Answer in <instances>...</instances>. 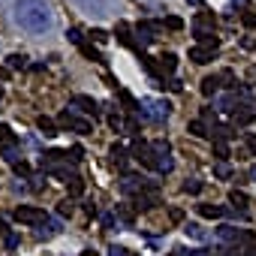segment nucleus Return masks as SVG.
Returning <instances> with one entry per match:
<instances>
[{"label":"nucleus","mask_w":256,"mask_h":256,"mask_svg":"<svg viewBox=\"0 0 256 256\" xmlns=\"http://www.w3.org/2000/svg\"><path fill=\"white\" fill-rule=\"evenodd\" d=\"M10 16H12V24L34 36V40H42L54 30L58 18H54V10L48 0H12V6H10Z\"/></svg>","instance_id":"f257e3e1"},{"label":"nucleus","mask_w":256,"mask_h":256,"mask_svg":"<svg viewBox=\"0 0 256 256\" xmlns=\"http://www.w3.org/2000/svg\"><path fill=\"white\" fill-rule=\"evenodd\" d=\"M139 114H142V120H148V124H163V120H169V114H172V102L145 96V100H139Z\"/></svg>","instance_id":"f03ea898"},{"label":"nucleus","mask_w":256,"mask_h":256,"mask_svg":"<svg viewBox=\"0 0 256 256\" xmlns=\"http://www.w3.org/2000/svg\"><path fill=\"white\" fill-rule=\"evenodd\" d=\"M72 6L94 22H106L114 12V0H72Z\"/></svg>","instance_id":"7ed1b4c3"},{"label":"nucleus","mask_w":256,"mask_h":256,"mask_svg":"<svg viewBox=\"0 0 256 256\" xmlns=\"http://www.w3.org/2000/svg\"><path fill=\"white\" fill-rule=\"evenodd\" d=\"M12 217H16L18 223H24V226H42V223L48 220V214H46L42 208H36V205H18V208L12 211Z\"/></svg>","instance_id":"20e7f679"},{"label":"nucleus","mask_w":256,"mask_h":256,"mask_svg":"<svg viewBox=\"0 0 256 256\" xmlns=\"http://www.w3.org/2000/svg\"><path fill=\"white\" fill-rule=\"evenodd\" d=\"M60 126L64 130H72V133H78V136H88V133H94V124L88 120V118H78L76 112H64L60 114Z\"/></svg>","instance_id":"39448f33"},{"label":"nucleus","mask_w":256,"mask_h":256,"mask_svg":"<svg viewBox=\"0 0 256 256\" xmlns=\"http://www.w3.org/2000/svg\"><path fill=\"white\" fill-rule=\"evenodd\" d=\"M130 154H133V160H136V163H142L145 169H154V172H157V154H154V145H148V142L136 139Z\"/></svg>","instance_id":"423d86ee"},{"label":"nucleus","mask_w":256,"mask_h":256,"mask_svg":"<svg viewBox=\"0 0 256 256\" xmlns=\"http://www.w3.org/2000/svg\"><path fill=\"white\" fill-rule=\"evenodd\" d=\"M154 154H157V172L169 175V172L175 169V160H172V145H169L166 139H157V142H154Z\"/></svg>","instance_id":"0eeeda50"},{"label":"nucleus","mask_w":256,"mask_h":256,"mask_svg":"<svg viewBox=\"0 0 256 256\" xmlns=\"http://www.w3.org/2000/svg\"><path fill=\"white\" fill-rule=\"evenodd\" d=\"M70 108H78V112H84L88 118H100V102H96L94 96H84V94L72 96V100H70Z\"/></svg>","instance_id":"6e6552de"},{"label":"nucleus","mask_w":256,"mask_h":256,"mask_svg":"<svg viewBox=\"0 0 256 256\" xmlns=\"http://www.w3.org/2000/svg\"><path fill=\"white\" fill-rule=\"evenodd\" d=\"M214 52H217V48L193 46V48H190V60H193V64H199V66H205V64H211V60H214Z\"/></svg>","instance_id":"1a4fd4ad"},{"label":"nucleus","mask_w":256,"mask_h":256,"mask_svg":"<svg viewBox=\"0 0 256 256\" xmlns=\"http://www.w3.org/2000/svg\"><path fill=\"white\" fill-rule=\"evenodd\" d=\"M6 148H18V136L12 133L10 124H0V151H6Z\"/></svg>","instance_id":"9d476101"},{"label":"nucleus","mask_w":256,"mask_h":256,"mask_svg":"<svg viewBox=\"0 0 256 256\" xmlns=\"http://www.w3.org/2000/svg\"><path fill=\"white\" fill-rule=\"evenodd\" d=\"M178 70V58L172 54V52H166L163 58H157V72H163V76H172Z\"/></svg>","instance_id":"9b49d317"},{"label":"nucleus","mask_w":256,"mask_h":256,"mask_svg":"<svg viewBox=\"0 0 256 256\" xmlns=\"http://www.w3.org/2000/svg\"><path fill=\"white\" fill-rule=\"evenodd\" d=\"M142 187H145V181H142V178H136V175H124V181H120V190H124L126 196L142 193Z\"/></svg>","instance_id":"f8f14e48"},{"label":"nucleus","mask_w":256,"mask_h":256,"mask_svg":"<svg viewBox=\"0 0 256 256\" xmlns=\"http://www.w3.org/2000/svg\"><path fill=\"white\" fill-rule=\"evenodd\" d=\"M160 205V199H157V193H139L136 196V211H151V208H157Z\"/></svg>","instance_id":"ddd939ff"},{"label":"nucleus","mask_w":256,"mask_h":256,"mask_svg":"<svg viewBox=\"0 0 256 256\" xmlns=\"http://www.w3.org/2000/svg\"><path fill=\"white\" fill-rule=\"evenodd\" d=\"M196 211L202 214V217H208V220H220V217H226V208L223 205H196Z\"/></svg>","instance_id":"4468645a"},{"label":"nucleus","mask_w":256,"mask_h":256,"mask_svg":"<svg viewBox=\"0 0 256 256\" xmlns=\"http://www.w3.org/2000/svg\"><path fill=\"white\" fill-rule=\"evenodd\" d=\"M36 126H40V133H42V136H48V139H54V136H58V124H54L52 118H46V114H40V118H36Z\"/></svg>","instance_id":"2eb2a0df"},{"label":"nucleus","mask_w":256,"mask_h":256,"mask_svg":"<svg viewBox=\"0 0 256 256\" xmlns=\"http://www.w3.org/2000/svg\"><path fill=\"white\" fill-rule=\"evenodd\" d=\"M253 114H256V112H253L250 106H244V102H241V106L235 108V124H238V126H247V124L253 120Z\"/></svg>","instance_id":"dca6fc26"},{"label":"nucleus","mask_w":256,"mask_h":256,"mask_svg":"<svg viewBox=\"0 0 256 256\" xmlns=\"http://www.w3.org/2000/svg\"><path fill=\"white\" fill-rule=\"evenodd\" d=\"M108 154H112V163L124 172V169H126V148H124V145H112V151H108Z\"/></svg>","instance_id":"f3484780"},{"label":"nucleus","mask_w":256,"mask_h":256,"mask_svg":"<svg viewBox=\"0 0 256 256\" xmlns=\"http://www.w3.org/2000/svg\"><path fill=\"white\" fill-rule=\"evenodd\" d=\"M36 235H40V238H54V235H60V220H46Z\"/></svg>","instance_id":"a211bd4d"},{"label":"nucleus","mask_w":256,"mask_h":256,"mask_svg":"<svg viewBox=\"0 0 256 256\" xmlns=\"http://www.w3.org/2000/svg\"><path fill=\"white\" fill-rule=\"evenodd\" d=\"M184 235L193 238V241H208V232H205L199 223H187V226H184Z\"/></svg>","instance_id":"6ab92c4d"},{"label":"nucleus","mask_w":256,"mask_h":256,"mask_svg":"<svg viewBox=\"0 0 256 256\" xmlns=\"http://www.w3.org/2000/svg\"><path fill=\"white\" fill-rule=\"evenodd\" d=\"M220 82H223L220 76H208V78L202 82V94H205V96H214V94L220 90Z\"/></svg>","instance_id":"aec40b11"},{"label":"nucleus","mask_w":256,"mask_h":256,"mask_svg":"<svg viewBox=\"0 0 256 256\" xmlns=\"http://www.w3.org/2000/svg\"><path fill=\"white\" fill-rule=\"evenodd\" d=\"M214 178H220V181H229V178H232L229 160H217V163H214Z\"/></svg>","instance_id":"412c9836"},{"label":"nucleus","mask_w":256,"mask_h":256,"mask_svg":"<svg viewBox=\"0 0 256 256\" xmlns=\"http://www.w3.org/2000/svg\"><path fill=\"white\" fill-rule=\"evenodd\" d=\"M229 202L235 205V211H247V205H250L247 193H241V190H232V193H229Z\"/></svg>","instance_id":"4be33fe9"},{"label":"nucleus","mask_w":256,"mask_h":256,"mask_svg":"<svg viewBox=\"0 0 256 256\" xmlns=\"http://www.w3.org/2000/svg\"><path fill=\"white\" fill-rule=\"evenodd\" d=\"M187 130H190L193 136H199V139L211 136V130H208V124H205V120H190V124H187Z\"/></svg>","instance_id":"5701e85b"},{"label":"nucleus","mask_w":256,"mask_h":256,"mask_svg":"<svg viewBox=\"0 0 256 256\" xmlns=\"http://www.w3.org/2000/svg\"><path fill=\"white\" fill-rule=\"evenodd\" d=\"M78 48H82V52H84V58H90L94 64H106V60H102V54H100V52H96V48H94L90 42H82Z\"/></svg>","instance_id":"b1692460"},{"label":"nucleus","mask_w":256,"mask_h":256,"mask_svg":"<svg viewBox=\"0 0 256 256\" xmlns=\"http://www.w3.org/2000/svg\"><path fill=\"white\" fill-rule=\"evenodd\" d=\"M66 184H70V196H82V193H84V178L72 175V178H70Z\"/></svg>","instance_id":"393cba45"},{"label":"nucleus","mask_w":256,"mask_h":256,"mask_svg":"<svg viewBox=\"0 0 256 256\" xmlns=\"http://www.w3.org/2000/svg\"><path fill=\"white\" fill-rule=\"evenodd\" d=\"M202 187H205V184H202L199 178H187V181H184V193H190V196H199Z\"/></svg>","instance_id":"a878e982"},{"label":"nucleus","mask_w":256,"mask_h":256,"mask_svg":"<svg viewBox=\"0 0 256 256\" xmlns=\"http://www.w3.org/2000/svg\"><path fill=\"white\" fill-rule=\"evenodd\" d=\"M6 60H10V70H24L28 66V58L24 54H10Z\"/></svg>","instance_id":"bb28decb"},{"label":"nucleus","mask_w":256,"mask_h":256,"mask_svg":"<svg viewBox=\"0 0 256 256\" xmlns=\"http://www.w3.org/2000/svg\"><path fill=\"white\" fill-rule=\"evenodd\" d=\"M214 154H217L220 160H229V145H226L223 139H214Z\"/></svg>","instance_id":"cd10ccee"},{"label":"nucleus","mask_w":256,"mask_h":256,"mask_svg":"<svg viewBox=\"0 0 256 256\" xmlns=\"http://www.w3.org/2000/svg\"><path fill=\"white\" fill-rule=\"evenodd\" d=\"M124 133H126V136H139V120H136V118L124 120Z\"/></svg>","instance_id":"c85d7f7f"},{"label":"nucleus","mask_w":256,"mask_h":256,"mask_svg":"<svg viewBox=\"0 0 256 256\" xmlns=\"http://www.w3.org/2000/svg\"><path fill=\"white\" fill-rule=\"evenodd\" d=\"M108 126H112L114 133H124V118L120 114H108Z\"/></svg>","instance_id":"c756f323"},{"label":"nucleus","mask_w":256,"mask_h":256,"mask_svg":"<svg viewBox=\"0 0 256 256\" xmlns=\"http://www.w3.org/2000/svg\"><path fill=\"white\" fill-rule=\"evenodd\" d=\"M58 214H60V217H72V202H70V199H64V202L58 205Z\"/></svg>","instance_id":"7c9ffc66"},{"label":"nucleus","mask_w":256,"mask_h":256,"mask_svg":"<svg viewBox=\"0 0 256 256\" xmlns=\"http://www.w3.org/2000/svg\"><path fill=\"white\" fill-rule=\"evenodd\" d=\"M244 145H247L250 157H256V133H247V136H244Z\"/></svg>","instance_id":"2f4dec72"},{"label":"nucleus","mask_w":256,"mask_h":256,"mask_svg":"<svg viewBox=\"0 0 256 256\" xmlns=\"http://www.w3.org/2000/svg\"><path fill=\"white\" fill-rule=\"evenodd\" d=\"M66 40H70L72 46H82V42H84V40H82V30H78V28H72V30L66 34Z\"/></svg>","instance_id":"473e14b6"},{"label":"nucleus","mask_w":256,"mask_h":256,"mask_svg":"<svg viewBox=\"0 0 256 256\" xmlns=\"http://www.w3.org/2000/svg\"><path fill=\"white\" fill-rule=\"evenodd\" d=\"M18 244H22V235H16V232H10V235H6V247H10V250H16Z\"/></svg>","instance_id":"72a5a7b5"},{"label":"nucleus","mask_w":256,"mask_h":256,"mask_svg":"<svg viewBox=\"0 0 256 256\" xmlns=\"http://www.w3.org/2000/svg\"><path fill=\"white\" fill-rule=\"evenodd\" d=\"M118 217H120L124 223H133V211H130V208H124V205L118 208Z\"/></svg>","instance_id":"f704fd0d"},{"label":"nucleus","mask_w":256,"mask_h":256,"mask_svg":"<svg viewBox=\"0 0 256 256\" xmlns=\"http://www.w3.org/2000/svg\"><path fill=\"white\" fill-rule=\"evenodd\" d=\"M16 172H18L22 178H30V166H28L24 160H22V163H16Z\"/></svg>","instance_id":"c9c22d12"},{"label":"nucleus","mask_w":256,"mask_h":256,"mask_svg":"<svg viewBox=\"0 0 256 256\" xmlns=\"http://www.w3.org/2000/svg\"><path fill=\"white\" fill-rule=\"evenodd\" d=\"M108 256H130V253H126L120 244H112V247H108Z\"/></svg>","instance_id":"e433bc0d"},{"label":"nucleus","mask_w":256,"mask_h":256,"mask_svg":"<svg viewBox=\"0 0 256 256\" xmlns=\"http://www.w3.org/2000/svg\"><path fill=\"white\" fill-rule=\"evenodd\" d=\"M90 40H96V42H106V40H108V34H106V30H94V34H90Z\"/></svg>","instance_id":"4c0bfd02"},{"label":"nucleus","mask_w":256,"mask_h":256,"mask_svg":"<svg viewBox=\"0 0 256 256\" xmlns=\"http://www.w3.org/2000/svg\"><path fill=\"white\" fill-rule=\"evenodd\" d=\"M169 217H172L175 223H181V220H184V211H181V208H172V211H169Z\"/></svg>","instance_id":"58836bf2"},{"label":"nucleus","mask_w":256,"mask_h":256,"mask_svg":"<svg viewBox=\"0 0 256 256\" xmlns=\"http://www.w3.org/2000/svg\"><path fill=\"white\" fill-rule=\"evenodd\" d=\"M102 226L106 229H114V214H102Z\"/></svg>","instance_id":"ea45409f"},{"label":"nucleus","mask_w":256,"mask_h":256,"mask_svg":"<svg viewBox=\"0 0 256 256\" xmlns=\"http://www.w3.org/2000/svg\"><path fill=\"white\" fill-rule=\"evenodd\" d=\"M84 214H88V217H96L100 211H96V205H94V202H88V205H84Z\"/></svg>","instance_id":"a19ab883"},{"label":"nucleus","mask_w":256,"mask_h":256,"mask_svg":"<svg viewBox=\"0 0 256 256\" xmlns=\"http://www.w3.org/2000/svg\"><path fill=\"white\" fill-rule=\"evenodd\" d=\"M244 24H247V28H256V16L247 12V16H244Z\"/></svg>","instance_id":"79ce46f5"},{"label":"nucleus","mask_w":256,"mask_h":256,"mask_svg":"<svg viewBox=\"0 0 256 256\" xmlns=\"http://www.w3.org/2000/svg\"><path fill=\"white\" fill-rule=\"evenodd\" d=\"M0 235H4V238L10 235V226H6V220H4V217H0Z\"/></svg>","instance_id":"37998d69"},{"label":"nucleus","mask_w":256,"mask_h":256,"mask_svg":"<svg viewBox=\"0 0 256 256\" xmlns=\"http://www.w3.org/2000/svg\"><path fill=\"white\" fill-rule=\"evenodd\" d=\"M241 256H256V247H253V244H250V247H244V250H241Z\"/></svg>","instance_id":"c03bdc74"},{"label":"nucleus","mask_w":256,"mask_h":256,"mask_svg":"<svg viewBox=\"0 0 256 256\" xmlns=\"http://www.w3.org/2000/svg\"><path fill=\"white\" fill-rule=\"evenodd\" d=\"M187 4H193V6H202V4H205V0H187Z\"/></svg>","instance_id":"a18cd8bd"},{"label":"nucleus","mask_w":256,"mask_h":256,"mask_svg":"<svg viewBox=\"0 0 256 256\" xmlns=\"http://www.w3.org/2000/svg\"><path fill=\"white\" fill-rule=\"evenodd\" d=\"M82 256H100V253H96V250H84Z\"/></svg>","instance_id":"49530a36"},{"label":"nucleus","mask_w":256,"mask_h":256,"mask_svg":"<svg viewBox=\"0 0 256 256\" xmlns=\"http://www.w3.org/2000/svg\"><path fill=\"white\" fill-rule=\"evenodd\" d=\"M250 181H256V166H253V169H250Z\"/></svg>","instance_id":"de8ad7c7"},{"label":"nucleus","mask_w":256,"mask_h":256,"mask_svg":"<svg viewBox=\"0 0 256 256\" xmlns=\"http://www.w3.org/2000/svg\"><path fill=\"white\" fill-rule=\"evenodd\" d=\"M232 4H247V0H232Z\"/></svg>","instance_id":"09e8293b"},{"label":"nucleus","mask_w":256,"mask_h":256,"mask_svg":"<svg viewBox=\"0 0 256 256\" xmlns=\"http://www.w3.org/2000/svg\"><path fill=\"white\" fill-rule=\"evenodd\" d=\"M130 256H136V253H130Z\"/></svg>","instance_id":"8fccbe9b"}]
</instances>
